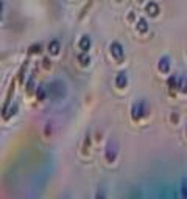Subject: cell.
Segmentation results:
<instances>
[{"label":"cell","instance_id":"9c48e42d","mask_svg":"<svg viewBox=\"0 0 187 199\" xmlns=\"http://www.w3.org/2000/svg\"><path fill=\"white\" fill-rule=\"evenodd\" d=\"M176 87L179 90H183V92H187V81H186V78H178Z\"/></svg>","mask_w":187,"mask_h":199},{"label":"cell","instance_id":"30bf717a","mask_svg":"<svg viewBox=\"0 0 187 199\" xmlns=\"http://www.w3.org/2000/svg\"><path fill=\"white\" fill-rule=\"evenodd\" d=\"M176 84H178V76H170L168 78V81H167V86L170 87V89H175L176 87Z\"/></svg>","mask_w":187,"mask_h":199},{"label":"cell","instance_id":"ba28073f","mask_svg":"<svg viewBox=\"0 0 187 199\" xmlns=\"http://www.w3.org/2000/svg\"><path fill=\"white\" fill-rule=\"evenodd\" d=\"M48 52L50 54H58L59 53V42L58 41H52L48 44Z\"/></svg>","mask_w":187,"mask_h":199},{"label":"cell","instance_id":"7a4b0ae2","mask_svg":"<svg viewBox=\"0 0 187 199\" xmlns=\"http://www.w3.org/2000/svg\"><path fill=\"white\" fill-rule=\"evenodd\" d=\"M111 54H112V58L115 61H122L123 59V47H122V44L112 42V45H111Z\"/></svg>","mask_w":187,"mask_h":199},{"label":"cell","instance_id":"9a60e30c","mask_svg":"<svg viewBox=\"0 0 187 199\" xmlns=\"http://www.w3.org/2000/svg\"><path fill=\"white\" fill-rule=\"evenodd\" d=\"M42 64H44V65H45V67H47V69H48V67H50V61H48L47 58H45V59H44V61H42Z\"/></svg>","mask_w":187,"mask_h":199},{"label":"cell","instance_id":"5bb4252c","mask_svg":"<svg viewBox=\"0 0 187 199\" xmlns=\"http://www.w3.org/2000/svg\"><path fill=\"white\" fill-rule=\"evenodd\" d=\"M39 48H41V45H33V47L30 48V52H31V53H37V52H39Z\"/></svg>","mask_w":187,"mask_h":199},{"label":"cell","instance_id":"7c38bea8","mask_svg":"<svg viewBox=\"0 0 187 199\" xmlns=\"http://www.w3.org/2000/svg\"><path fill=\"white\" fill-rule=\"evenodd\" d=\"M78 59H80V62L83 64V65H87V64H89V61H91L89 56H86V52H83V54H80Z\"/></svg>","mask_w":187,"mask_h":199},{"label":"cell","instance_id":"8992f818","mask_svg":"<svg viewBox=\"0 0 187 199\" xmlns=\"http://www.w3.org/2000/svg\"><path fill=\"white\" fill-rule=\"evenodd\" d=\"M148 30V24H147V20L144 17H140L139 20H137V31L139 33H145Z\"/></svg>","mask_w":187,"mask_h":199},{"label":"cell","instance_id":"5b68a950","mask_svg":"<svg viewBox=\"0 0 187 199\" xmlns=\"http://www.w3.org/2000/svg\"><path fill=\"white\" fill-rule=\"evenodd\" d=\"M126 82H128V79H126V75L123 73V72H120V73L117 75V78H115V86L120 87V89H123V87L126 86Z\"/></svg>","mask_w":187,"mask_h":199},{"label":"cell","instance_id":"2e32d148","mask_svg":"<svg viewBox=\"0 0 187 199\" xmlns=\"http://www.w3.org/2000/svg\"><path fill=\"white\" fill-rule=\"evenodd\" d=\"M128 20H134V13H131V14L128 16Z\"/></svg>","mask_w":187,"mask_h":199},{"label":"cell","instance_id":"6da1fadb","mask_svg":"<svg viewBox=\"0 0 187 199\" xmlns=\"http://www.w3.org/2000/svg\"><path fill=\"white\" fill-rule=\"evenodd\" d=\"M145 114H147V104L144 101L136 103L134 106H133V109H131V115H133L134 120H140Z\"/></svg>","mask_w":187,"mask_h":199},{"label":"cell","instance_id":"8fae6325","mask_svg":"<svg viewBox=\"0 0 187 199\" xmlns=\"http://www.w3.org/2000/svg\"><path fill=\"white\" fill-rule=\"evenodd\" d=\"M106 159L109 160V162H114V159H115V149H112V148L106 149Z\"/></svg>","mask_w":187,"mask_h":199},{"label":"cell","instance_id":"277c9868","mask_svg":"<svg viewBox=\"0 0 187 199\" xmlns=\"http://www.w3.org/2000/svg\"><path fill=\"white\" fill-rule=\"evenodd\" d=\"M159 70H161L162 73H167L170 70V59L167 56L161 58V61H159Z\"/></svg>","mask_w":187,"mask_h":199},{"label":"cell","instance_id":"52a82bcc","mask_svg":"<svg viewBox=\"0 0 187 199\" xmlns=\"http://www.w3.org/2000/svg\"><path fill=\"white\" fill-rule=\"evenodd\" d=\"M89 47H91V41H89V37H81V41H80V48L83 50V52H89Z\"/></svg>","mask_w":187,"mask_h":199},{"label":"cell","instance_id":"e0dca14e","mask_svg":"<svg viewBox=\"0 0 187 199\" xmlns=\"http://www.w3.org/2000/svg\"><path fill=\"white\" fill-rule=\"evenodd\" d=\"M137 2H144V0H137Z\"/></svg>","mask_w":187,"mask_h":199},{"label":"cell","instance_id":"4fadbf2b","mask_svg":"<svg viewBox=\"0 0 187 199\" xmlns=\"http://www.w3.org/2000/svg\"><path fill=\"white\" fill-rule=\"evenodd\" d=\"M45 98V90L44 87H37V100H44Z\"/></svg>","mask_w":187,"mask_h":199},{"label":"cell","instance_id":"3957f363","mask_svg":"<svg viewBox=\"0 0 187 199\" xmlns=\"http://www.w3.org/2000/svg\"><path fill=\"white\" fill-rule=\"evenodd\" d=\"M145 11L150 16H158L159 14V6L156 5V2H148L147 6H145Z\"/></svg>","mask_w":187,"mask_h":199}]
</instances>
